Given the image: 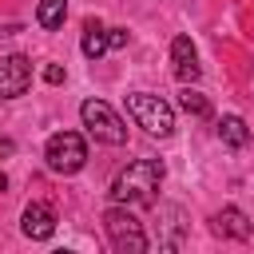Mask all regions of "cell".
Listing matches in <instances>:
<instances>
[{"mask_svg": "<svg viewBox=\"0 0 254 254\" xmlns=\"http://www.w3.org/2000/svg\"><path fill=\"white\" fill-rule=\"evenodd\" d=\"M159 183H163V163L159 159H135L115 175L111 198L123 202V206H151Z\"/></svg>", "mask_w": 254, "mask_h": 254, "instance_id": "6da1fadb", "label": "cell"}, {"mask_svg": "<svg viewBox=\"0 0 254 254\" xmlns=\"http://www.w3.org/2000/svg\"><path fill=\"white\" fill-rule=\"evenodd\" d=\"M127 115H131L147 135L167 139V135L175 131V107H171L163 95H151V91H135V95H127Z\"/></svg>", "mask_w": 254, "mask_h": 254, "instance_id": "7a4b0ae2", "label": "cell"}, {"mask_svg": "<svg viewBox=\"0 0 254 254\" xmlns=\"http://www.w3.org/2000/svg\"><path fill=\"white\" fill-rule=\"evenodd\" d=\"M103 230H107V238H111V246H115L119 254H143V250H147L143 222H139L123 202L111 206V210L103 214Z\"/></svg>", "mask_w": 254, "mask_h": 254, "instance_id": "3957f363", "label": "cell"}, {"mask_svg": "<svg viewBox=\"0 0 254 254\" xmlns=\"http://www.w3.org/2000/svg\"><path fill=\"white\" fill-rule=\"evenodd\" d=\"M79 119H83V127H87L91 139H99V143H107V147L127 143V127H123V119H119L103 99H83V103H79Z\"/></svg>", "mask_w": 254, "mask_h": 254, "instance_id": "277c9868", "label": "cell"}, {"mask_svg": "<svg viewBox=\"0 0 254 254\" xmlns=\"http://www.w3.org/2000/svg\"><path fill=\"white\" fill-rule=\"evenodd\" d=\"M44 159H48V167L56 175H75L87 163V143L75 131H56L48 139V147H44Z\"/></svg>", "mask_w": 254, "mask_h": 254, "instance_id": "5b68a950", "label": "cell"}, {"mask_svg": "<svg viewBox=\"0 0 254 254\" xmlns=\"http://www.w3.org/2000/svg\"><path fill=\"white\" fill-rule=\"evenodd\" d=\"M32 87V64L24 56H0V99H16Z\"/></svg>", "mask_w": 254, "mask_h": 254, "instance_id": "8992f818", "label": "cell"}, {"mask_svg": "<svg viewBox=\"0 0 254 254\" xmlns=\"http://www.w3.org/2000/svg\"><path fill=\"white\" fill-rule=\"evenodd\" d=\"M20 230H24L28 238H36V242L52 238V234H56V210L44 206V202H28V206H24V218H20Z\"/></svg>", "mask_w": 254, "mask_h": 254, "instance_id": "52a82bcc", "label": "cell"}, {"mask_svg": "<svg viewBox=\"0 0 254 254\" xmlns=\"http://www.w3.org/2000/svg\"><path fill=\"white\" fill-rule=\"evenodd\" d=\"M210 230L222 234V238H238V242H246V238L254 234V222H250L238 206H222L218 214H210Z\"/></svg>", "mask_w": 254, "mask_h": 254, "instance_id": "ba28073f", "label": "cell"}, {"mask_svg": "<svg viewBox=\"0 0 254 254\" xmlns=\"http://www.w3.org/2000/svg\"><path fill=\"white\" fill-rule=\"evenodd\" d=\"M171 64H175V79H179V83H194V79H198V52H194L190 36H175V44H171Z\"/></svg>", "mask_w": 254, "mask_h": 254, "instance_id": "9c48e42d", "label": "cell"}, {"mask_svg": "<svg viewBox=\"0 0 254 254\" xmlns=\"http://www.w3.org/2000/svg\"><path fill=\"white\" fill-rule=\"evenodd\" d=\"M218 139H222L226 147H234V151L246 147V143H250V127H246V119H242V115H222V119H218Z\"/></svg>", "mask_w": 254, "mask_h": 254, "instance_id": "30bf717a", "label": "cell"}, {"mask_svg": "<svg viewBox=\"0 0 254 254\" xmlns=\"http://www.w3.org/2000/svg\"><path fill=\"white\" fill-rule=\"evenodd\" d=\"M79 48H83L87 60H99V56L107 52V28H103L99 20H87V24H83V40H79Z\"/></svg>", "mask_w": 254, "mask_h": 254, "instance_id": "8fae6325", "label": "cell"}, {"mask_svg": "<svg viewBox=\"0 0 254 254\" xmlns=\"http://www.w3.org/2000/svg\"><path fill=\"white\" fill-rule=\"evenodd\" d=\"M64 16H67V0H40V8H36V24L48 32H56L64 24Z\"/></svg>", "mask_w": 254, "mask_h": 254, "instance_id": "7c38bea8", "label": "cell"}, {"mask_svg": "<svg viewBox=\"0 0 254 254\" xmlns=\"http://www.w3.org/2000/svg\"><path fill=\"white\" fill-rule=\"evenodd\" d=\"M179 107H183L187 115H198V119H206V115H210V103H206V99H202L198 91H190V87H187V91L179 95Z\"/></svg>", "mask_w": 254, "mask_h": 254, "instance_id": "4fadbf2b", "label": "cell"}, {"mask_svg": "<svg viewBox=\"0 0 254 254\" xmlns=\"http://www.w3.org/2000/svg\"><path fill=\"white\" fill-rule=\"evenodd\" d=\"M107 48H127V32L123 28H107Z\"/></svg>", "mask_w": 254, "mask_h": 254, "instance_id": "5bb4252c", "label": "cell"}, {"mask_svg": "<svg viewBox=\"0 0 254 254\" xmlns=\"http://www.w3.org/2000/svg\"><path fill=\"white\" fill-rule=\"evenodd\" d=\"M64 75H67V71H64L60 64H48V67H44V79H48V83H64Z\"/></svg>", "mask_w": 254, "mask_h": 254, "instance_id": "9a60e30c", "label": "cell"}, {"mask_svg": "<svg viewBox=\"0 0 254 254\" xmlns=\"http://www.w3.org/2000/svg\"><path fill=\"white\" fill-rule=\"evenodd\" d=\"M4 187H8V179H4V175H0V190H4Z\"/></svg>", "mask_w": 254, "mask_h": 254, "instance_id": "2e32d148", "label": "cell"}]
</instances>
